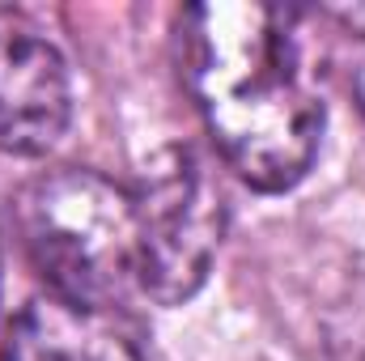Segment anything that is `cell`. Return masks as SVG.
<instances>
[{"label":"cell","mask_w":365,"mask_h":361,"mask_svg":"<svg viewBox=\"0 0 365 361\" xmlns=\"http://www.w3.org/2000/svg\"><path fill=\"white\" fill-rule=\"evenodd\" d=\"M182 81L238 179L284 191L319 153L323 98L284 9L259 0L191 4L179 17Z\"/></svg>","instance_id":"1"},{"label":"cell","mask_w":365,"mask_h":361,"mask_svg":"<svg viewBox=\"0 0 365 361\" xmlns=\"http://www.w3.org/2000/svg\"><path fill=\"white\" fill-rule=\"evenodd\" d=\"M17 234L56 298L110 310L140 293V221L132 187L98 171H47L17 191Z\"/></svg>","instance_id":"2"},{"label":"cell","mask_w":365,"mask_h":361,"mask_svg":"<svg viewBox=\"0 0 365 361\" xmlns=\"http://www.w3.org/2000/svg\"><path fill=\"white\" fill-rule=\"evenodd\" d=\"M132 195L140 221V293L158 306H179L208 280L217 260L225 230L221 187L191 149H166L145 166Z\"/></svg>","instance_id":"3"},{"label":"cell","mask_w":365,"mask_h":361,"mask_svg":"<svg viewBox=\"0 0 365 361\" xmlns=\"http://www.w3.org/2000/svg\"><path fill=\"white\" fill-rule=\"evenodd\" d=\"M73 119L68 68L56 43L21 21H0V149L38 158Z\"/></svg>","instance_id":"4"},{"label":"cell","mask_w":365,"mask_h":361,"mask_svg":"<svg viewBox=\"0 0 365 361\" xmlns=\"http://www.w3.org/2000/svg\"><path fill=\"white\" fill-rule=\"evenodd\" d=\"M4 361H145L110 310H90L56 293L34 298L9 323Z\"/></svg>","instance_id":"5"},{"label":"cell","mask_w":365,"mask_h":361,"mask_svg":"<svg viewBox=\"0 0 365 361\" xmlns=\"http://www.w3.org/2000/svg\"><path fill=\"white\" fill-rule=\"evenodd\" d=\"M327 13H331L340 26H349V30L365 34V0H357V4H331Z\"/></svg>","instance_id":"6"},{"label":"cell","mask_w":365,"mask_h":361,"mask_svg":"<svg viewBox=\"0 0 365 361\" xmlns=\"http://www.w3.org/2000/svg\"><path fill=\"white\" fill-rule=\"evenodd\" d=\"M353 86H357V102H361V111H365V60H361V68H357V81Z\"/></svg>","instance_id":"7"}]
</instances>
